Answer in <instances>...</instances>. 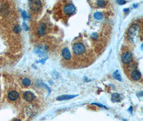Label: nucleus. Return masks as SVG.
<instances>
[{
	"label": "nucleus",
	"instance_id": "1",
	"mask_svg": "<svg viewBox=\"0 0 143 121\" xmlns=\"http://www.w3.org/2000/svg\"><path fill=\"white\" fill-rule=\"evenodd\" d=\"M139 32V27L136 24L132 25L129 28L128 32L129 40L133 42L136 38L138 36Z\"/></svg>",
	"mask_w": 143,
	"mask_h": 121
},
{
	"label": "nucleus",
	"instance_id": "2",
	"mask_svg": "<svg viewBox=\"0 0 143 121\" xmlns=\"http://www.w3.org/2000/svg\"><path fill=\"white\" fill-rule=\"evenodd\" d=\"M74 52L77 55L83 54L85 51V47L81 43H76L73 46Z\"/></svg>",
	"mask_w": 143,
	"mask_h": 121
},
{
	"label": "nucleus",
	"instance_id": "3",
	"mask_svg": "<svg viewBox=\"0 0 143 121\" xmlns=\"http://www.w3.org/2000/svg\"><path fill=\"white\" fill-rule=\"evenodd\" d=\"M133 60V56L130 52H125L122 55V60L124 64H129L131 63Z\"/></svg>",
	"mask_w": 143,
	"mask_h": 121
},
{
	"label": "nucleus",
	"instance_id": "4",
	"mask_svg": "<svg viewBox=\"0 0 143 121\" xmlns=\"http://www.w3.org/2000/svg\"><path fill=\"white\" fill-rule=\"evenodd\" d=\"M30 7L33 11H38L41 7V2L40 1H30Z\"/></svg>",
	"mask_w": 143,
	"mask_h": 121
},
{
	"label": "nucleus",
	"instance_id": "5",
	"mask_svg": "<svg viewBox=\"0 0 143 121\" xmlns=\"http://www.w3.org/2000/svg\"><path fill=\"white\" fill-rule=\"evenodd\" d=\"M76 8L73 4H68L64 8V12L66 15H72L75 12Z\"/></svg>",
	"mask_w": 143,
	"mask_h": 121
},
{
	"label": "nucleus",
	"instance_id": "6",
	"mask_svg": "<svg viewBox=\"0 0 143 121\" xmlns=\"http://www.w3.org/2000/svg\"><path fill=\"white\" fill-rule=\"evenodd\" d=\"M8 97L11 101H15L19 97V94L16 90H11L8 93Z\"/></svg>",
	"mask_w": 143,
	"mask_h": 121
},
{
	"label": "nucleus",
	"instance_id": "7",
	"mask_svg": "<svg viewBox=\"0 0 143 121\" xmlns=\"http://www.w3.org/2000/svg\"><path fill=\"white\" fill-rule=\"evenodd\" d=\"M24 98L25 100H26L27 101L30 102L34 100V98H35V96L32 92L27 91L24 93Z\"/></svg>",
	"mask_w": 143,
	"mask_h": 121
},
{
	"label": "nucleus",
	"instance_id": "8",
	"mask_svg": "<svg viewBox=\"0 0 143 121\" xmlns=\"http://www.w3.org/2000/svg\"><path fill=\"white\" fill-rule=\"evenodd\" d=\"M131 78L133 80L135 81H138L141 78V74L140 72L138 70H133L131 73Z\"/></svg>",
	"mask_w": 143,
	"mask_h": 121
},
{
	"label": "nucleus",
	"instance_id": "9",
	"mask_svg": "<svg viewBox=\"0 0 143 121\" xmlns=\"http://www.w3.org/2000/svg\"><path fill=\"white\" fill-rule=\"evenodd\" d=\"M78 96V95H61L57 97V100L58 101H63V100H69V99L73 98L75 97Z\"/></svg>",
	"mask_w": 143,
	"mask_h": 121
},
{
	"label": "nucleus",
	"instance_id": "10",
	"mask_svg": "<svg viewBox=\"0 0 143 121\" xmlns=\"http://www.w3.org/2000/svg\"><path fill=\"white\" fill-rule=\"evenodd\" d=\"M46 25L45 23H42L40 24L39 30H38V34L40 36H44L46 33Z\"/></svg>",
	"mask_w": 143,
	"mask_h": 121
},
{
	"label": "nucleus",
	"instance_id": "11",
	"mask_svg": "<svg viewBox=\"0 0 143 121\" xmlns=\"http://www.w3.org/2000/svg\"><path fill=\"white\" fill-rule=\"evenodd\" d=\"M62 56L65 60H69L71 58V53L68 48H64L62 51Z\"/></svg>",
	"mask_w": 143,
	"mask_h": 121
},
{
	"label": "nucleus",
	"instance_id": "12",
	"mask_svg": "<svg viewBox=\"0 0 143 121\" xmlns=\"http://www.w3.org/2000/svg\"><path fill=\"white\" fill-rule=\"evenodd\" d=\"M122 100L120 95L118 93H114L112 95V100L113 102H119Z\"/></svg>",
	"mask_w": 143,
	"mask_h": 121
},
{
	"label": "nucleus",
	"instance_id": "13",
	"mask_svg": "<svg viewBox=\"0 0 143 121\" xmlns=\"http://www.w3.org/2000/svg\"><path fill=\"white\" fill-rule=\"evenodd\" d=\"M113 76L115 79L119 80L120 81H121L122 80L121 75H120L118 70H116L114 73H113Z\"/></svg>",
	"mask_w": 143,
	"mask_h": 121
},
{
	"label": "nucleus",
	"instance_id": "14",
	"mask_svg": "<svg viewBox=\"0 0 143 121\" xmlns=\"http://www.w3.org/2000/svg\"><path fill=\"white\" fill-rule=\"evenodd\" d=\"M94 16L96 19H101L103 17V15L101 12H96L94 14Z\"/></svg>",
	"mask_w": 143,
	"mask_h": 121
},
{
	"label": "nucleus",
	"instance_id": "15",
	"mask_svg": "<svg viewBox=\"0 0 143 121\" xmlns=\"http://www.w3.org/2000/svg\"><path fill=\"white\" fill-rule=\"evenodd\" d=\"M22 83H23V84L25 86H28L29 85L31 84V80L29 79L26 78V77H25V78H24L23 80Z\"/></svg>",
	"mask_w": 143,
	"mask_h": 121
},
{
	"label": "nucleus",
	"instance_id": "16",
	"mask_svg": "<svg viewBox=\"0 0 143 121\" xmlns=\"http://www.w3.org/2000/svg\"><path fill=\"white\" fill-rule=\"evenodd\" d=\"M21 28L19 25H16L15 27L14 28V31L16 33H19L21 31Z\"/></svg>",
	"mask_w": 143,
	"mask_h": 121
},
{
	"label": "nucleus",
	"instance_id": "17",
	"mask_svg": "<svg viewBox=\"0 0 143 121\" xmlns=\"http://www.w3.org/2000/svg\"><path fill=\"white\" fill-rule=\"evenodd\" d=\"M97 4L100 7H103L106 4V2L103 1H97Z\"/></svg>",
	"mask_w": 143,
	"mask_h": 121
},
{
	"label": "nucleus",
	"instance_id": "18",
	"mask_svg": "<svg viewBox=\"0 0 143 121\" xmlns=\"http://www.w3.org/2000/svg\"><path fill=\"white\" fill-rule=\"evenodd\" d=\"M92 105H95L96 106H99V107H101V108H106V109H107V108L106 107V106H104L103 105H102V104H100V103H92Z\"/></svg>",
	"mask_w": 143,
	"mask_h": 121
},
{
	"label": "nucleus",
	"instance_id": "19",
	"mask_svg": "<svg viewBox=\"0 0 143 121\" xmlns=\"http://www.w3.org/2000/svg\"><path fill=\"white\" fill-rule=\"evenodd\" d=\"M117 2L120 5H123V4L126 3V1H124V0H119V1H117Z\"/></svg>",
	"mask_w": 143,
	"mask_h": 121
},
{
	"label": "nucleus",
	"instance_id": "20",
	"mask_svg": "<svg viewBox=\"0 0 143 121\" xmlns=\"http://www.w3.org/2000/svg\"><path fill=\"white\" fill-rule=\"evenodd\" d=\"M92 38L93 39H96V38H98V34L96 33H94L92 34Z\"/></svg>",
	"mask_w": 143,
	"mask_h": 121
},
{
	"label": "nucleus",
	"instance_id": "21",
	"mask_svg": "<svg viewBox=\"0 0 143 121\" xmlns=\"http://www.w3.org/2000/svg\"><path fill=\"white\" fill-rule=\"evenodd\" d=\"M23 16H24V18H26V17H27V14H26V12L24 11L23 13Z\"/></svg>",
	"mask_w": 143,
	"mask_h": 121
},
{
	"label": "nucleus",
	"instance_id": "22",
	"mask_svg": "<svg viewBox=\"0 0 143 121\" xmlns=\"http://www.w3.org/2000/svg\"><path fill=\"white\" fill-rule=\"evenodd\" d=\"M24 28H25V30H27V25L25 24H24Z\"/></svg>",
	"mask_w": 143,
	"mask_h": 121
},
{
	"label": "nucleus",
	"instance_id": "23",
	"mask_svg": "<svg viewBox=\"0 0 143 121\" xmlns=\"http://www.w3.org/2000/svg\"><path fill=\"white\" fill-rule=\"evenodd\" d=\"M132 107H130V109H129V110L130 111L131 110V113H132Z\"/></svg>",
	"mask_w": 143,
	"mask_h": 121
},
{
	"label": "nucleus",
	"instance_id": "24",
	"mask_svg": "<svg viewBox=\"0 0 143 121\" xmlns=\"http://www.w3.org/2000/svg\"><path fill=\"white\" fill-rule=\"evenodd\" d=\"M128 10H129L128 9H125L124 10V11L125 12H127V11H128Z\"/></svg>",
	"mask_w": 143,
	"mask_h": 121
},
{
	"label": "nucleus",
	"instance_id": "25",
	"mask_svg": "<svg viewBox=\"0 0 143 121\" xmlns=\"http://www.w3.org/2000/svg\"><path fill=\"white\" fill-rule=\"evenodd\" d=\"M14 121H22V120H20V119H15Z\"/></svg>",
	"mask_w": 143,
	"mask_h": 121
}]
</instances>
